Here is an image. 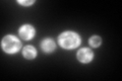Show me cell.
<instances>
[{"mask_svg":"<svg viewBox=\"0 0 122 81\" xmlns=\"http://www.w3.org/2000/svg\"><path fill=\"white\" fill-rule=\"evenodd\" d=\"M93 52L87 48H82L77 52V59L82 63H89L93 59Z\"/></svg>","mask_w":122,"mask_h":81,"instance_id":"cell-4","label":"cell"},{"mask_svg":"<svg viewBox=\"0 0 122 81\" xmlns=\"http://www.w3.org/2000/svg\"><path fill=\"white\" fill-rule=\"evenodd\" d=\"M101 43H102V40H101V38L98 36H94L90 38V45L94 48L99 47V46L101 45Z\"/></svg>","mask_w":122,"mask_h":81,"instance_id":"cell-7","label":"cell"},{"mask_svg":"<svg viewBox=\"0 0 122 81\" xmlns=\"http://www.w3.org/2000/svg\"><path fill=\"white\" fill-rule=\"evenodd\" d=\"M41 47L43 49L44 52H47V53H50L52 51L55 50V47L56 45L54 43V41L51 40V38H46L43 42L41 43Z\"/></svg>","mask_w":122,"mask_h":81,"instance_id":"cell-5","label":"cell"},{"mask_svg":"<svg viewBox=\"0 0 122 81\" xmlns=\"http://www.w3.org/2000/svg\"><path fill=\"white\" fill-rule=\"evenodd\" d=\"M20 41L14 36H6L2 40V49L7 53H15L20 49Z\"/></svg>","mask_w":122,"mask_h":81,"instance_id":"cell-2","label":"cell"},{"mask_svg":"<svg viewBox=\"0 0 122 81\" xmlns=\"http://www.w3.org/2000/svg\"><path fill=\"white\" fill-rule=\"evenodd\" d=\"M18 3L22 5H30L34 3V1H18Z\"/></svg>","mask_w":122,"mask_h":81,"instance_id":"cell-8","label":"cell"},{"mask_svg":"<svg viewBox=\"0 0 122 81\" xmlns=\"http://www.w3.org/2000/svg\"><path fill=\"white\" fill-rule=\"evenodd\" d=\"M34 34H35V29L30 24H24L20 29V36L22 40L29 41L34 37Z\"/></svg>","mask_w":122,"mask_h":81,"instance_id":"cell-3","label":"cell"},{"mask_svg":"<svg viewBox=\"0 0 122 81\" xmlns=\"http://www.w3.org/2000/svg\"><path fill=\"white\" fill-rule=\"evenodd\" d=\"M22 55L26 59H34L37 55V51L33 46H26L22 51Z\"/></svg>","mask_w":122,"mask_h":81,"instance_id":"cell-6","label":"cell"},{"mask_svg":"<svg viewBox=\"0 0 122 81\" xmlns=\"http://www.w3.org/2000/svg\"><path fill=\"white\" fill-rule=\"evenodd\" d=\"M59 45L63 49H74L81 44V38L74 32H64L58 38Z\"/></svg>","mask_w":122,"mask_h":81,"instance_id":"cell-1","label":"cell"}]
</instances>
